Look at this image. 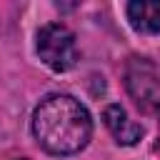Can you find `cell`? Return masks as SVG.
<instances>
[{"label":"cell","mask_w":160,"mask_h":160,"mask_svg":"<svg viewBox=\"0 0 160 160\" xmlns=\"http://www.w3.org/2000/svg\"><path fill=\"white\" fill-rule=\"evenodd\" d=\"M125 88L145 112H160V70L148 58H132L125 68Z\"/></svg>","instance_id":"3957f363"},{"label":"cell","mask_w":160,"mask_h":160,"mask_svg":"<svg viewBox=\"0 0 160 160\" xmlns=\"http://www.w3.org/2000/svg\"><path fill=\"white\" fill-rule=\"evenodd\" d=\"M32 135L50 155H75L90 142L92 118L78 98L52 92L32 112Z\"/></svg>","instance_id":"6da1fadb"},{"label":"cell","mask_w":160,"mask_h":160,"mask_svg":"<svg viewBox=\"0 0 160 160\" xmlns=\"http://www.w3.org/2000/svg\"><path fill=\"white\" fill-rule=\"evenodd\" d=\"M20 160H25V158H20Z\"/></svg>","instance_id":"8992f818"},{"label":"cell","mask_w":160,"mask_h":160,"mask_svg":"<svg viewBox=\"0 0 160 160\" xmlns=\"http://www.w3.org/2000/svg\"><path fill=\"white\" fill-rule=\"evenodd\" d=\"M125 15L135 32L160 35V0H132L125 5Z\"/></svg>","instance_id":"5b68a950"},{"label":"cell","mask_w":160,"mask_h":160,"mask_svg":"<svg viewBox=\"0 0 160 160\" xmlns=\"http://www.w3.org/2000/svg\"><path fill=\"white\" fill-rule=\"evenodd\" d=\"M102 122L110 130V135L115 138V142H120V145H138L142 140V135H145L142 125L135 122V120H130L128 112H125V108L118 105V102H110L102 110Z\"/></svg>","instance_id":"277c9868"},{"label":"cell","mask_w":160,"mask_h":160,"mask_svg":"<svg viewBox=\"0 0 160 160\" xmlns=\"http://www.w3.org/2000/svg\"><path fill=\"white\" fill-rule=\"evenodd\" d=\"M38 58L55 72H68L78 65V40L75 32L62 22H48L38 30L35 38Z\"/></svg>","instance_id":"7a4b0ae2"}]
</instances>
